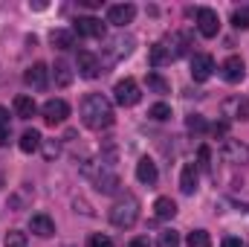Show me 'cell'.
<instances>
[{
	"label": "cell",
	"mask_w": 249,
	"mask_h": 247,
	"mask_svg": "<svg viewBox=\"0 0 249 247\" xmlns=\"http://www.w3.org/2000/svg\"><path fill=\"white\" fill-rule=\"evenodd\" d=\"M41 143H44V140H41V134H38L35 128H29V131H23V134H20V143H18V145H20V151H23V154H32V151H38V148H41Z\"/></svg>",
	"instance_id": "obj_19"
},
{
	"label": "cell",
	"mask_w": 249,
	"mask_h": 247,
	"mask_svg": "<svg viewBox=\"0 0 249 247\" xmlns=\"http://www.w3.org/2000/svg\"><path fill=\"white\" fill-rule=\"evenodd\" d=\"M212 134H214V137H223V134H226V123H214L212 125Z\"/></svg>",
	"instance_id": "obj_36"
},
{
	"label": "cell",
	"mask_w": 249,
	"mask_h": 247,
	"mask_svg": "<svg viewBox=\"0 0 249 247\" xmlns=\"http://www.w3.org/2000/svg\"><path fill=\"white\" fill-rule=\"evenodd\" d=\"M148 117H151L154 123H165V120H171V108H168L165 102H157V105H151Z\"/></svg>",
	"instance_id": "obj_25"
},
{
	"label": "cell",
	"mask_w": 249,
	"mask_h": 247,
	"mask_svg": "<svg viewBox=\"0 0 249 247\" xmlns=\"http://www.w3.org/2000/svg\"><path fill=\"white\" fill-rule=\"evenodd\" d=\"M136 218H139V201L133 195L116 198V204L110 206V224L119 227V230H127V227L136 224Z\"/></svg>",
	"instance_id": "obj_2"
},
{
	"label": "cell",
	"mask_w": 249,
	"mask_h": 247,
	"mask_svg": "<svg viewBox=\"0 0 249 247\" xmlns=\"http://www.w3.org/2000/svg\"><path fill=\"white\" fill-rule=\"evenodd\" d=\"M87 247H113V242H110L107 236H102V233H93V236L87 239Z\"/></svg>",
	"instance_id": "obj_30"
},
{
	"label": "cell",
	"mask_w": 249,
	"mask_h": 247,
	"mask_svg": "<svg viewBox=\"0 0 249 247\" xmlns=\"http://www.w3.org/2000/svg\"><path fill=\"white\" fill-rule=\"evenodd\" d=\"M220 247H244V245H241V239L229 236V239H223V245H220Z\"/></svg>",
	"instance_id": "obj_37"
},
{
	"label": "cell",
	"mask_w": 249,
	"mask_h": 247,
	"mask_svg": "<svg viewBox=\"0 0 249 247\" xmlns=\"http://www.w3.org/2000/svg\"><path fill=\"white\" fill-rule=\"evenodd\" d=\"M113 93H116V102H119L122 108H133V105L142 99V93H139V84H136L133 79H122V82H116Z\"/></svg>",
	"instance_id": "obj_3"
},
{
	"label": "cell",
	"mask_w": 249,
	"mask_h": 247,
	"mask_svg": "<svg viewBox=\"0 0 249 247\" xmlns=\"http://www.w3.org/2000/svg\"><path fill=\"white\" fill-rule=\"evenodd\" d=\"M186 125H188V131H206V120L203 117H188Z\"/></svg>",
	"instance_id": "obj_32"
},
{
	"label": "cell",
	"mask_w": 249,
	"mask_h": 247,
	"mask_svg": "<svg viewBox=\"0 0 249 247\" xmlns=\"http://www.w3.org/2000/svg\"><path fill=\"white\" fill-rule=\"evenodd\" d=\"M53 76H55V84H58V87H67V84L72 82V70H70V64L67 62H55Z\"/></svg>",
	"instance_id": "obj_23"
},
{
	"label": "cell",
	"mask_w": 249,
	"mask_h": 247,
	"mask_svg": "<svg viewBox=\"0 0 249 247\" xmlns=\"http://www.w3.org/2000/svg\"><path fill=\"white\" fill-rule=\"evenodd\" d=\"M23 82L29 84V87H35V90H44L47 84H50V67L41 62H35L26 73H23Z\"/></svg>",
	"instance_id": "obj_9"
},
{
	"label": "cell",
	"mask_w": 249,
	"mask_h": 247,
	"mask_svg": "<svg viewBox=\"0 0 249 247\" xmlns=\"http://www.w3.org/2000/svg\"><path fill=\"white\" fill-rule=\"evenodd\" d=\"M220 73H223V79H226L229 84H238V82L247 76V67L241 62V56H229V59L223 62V67H220Z\"/></svg>",
	"instance_id": "obj_13"
},
{
	"label": "cell",
	"mask_w": 249,
	"mask_h": 247,
	"mask_svg": "<svg viewBox=\"0 0 249 247\" xmlns=\"http://www.w3.org/2000/svg\"><path fill=\"white\" fill-rule=\"evenodd\" d=\"M160 247H180V233H177V230L160 233Z\"/></svg>",
	"instance_id": "obj_28"
},
{
	"label": "cell",
	"mask_w": 249,
	"mask_h": 247,
	"mask_svg": "<svg viewBox=\"0 0 249 247\" xmlns=\"http://www.w3.org/2000/svg\"><path fill=\"white\" fill-rule=\"evenodd\" d=\"M127 247H151V242H148L145 236H136V239H130V245Z\"/></svg>",
	"instance_id": "obj_35"
},
{
	"label": "cell",
	"mask_w": 249,
	"mask_h": 247,
	"mask_svg": "<svg viewBox=\"0 0 249 247\" xmlns=\"http://www.w3.org/2000/svg\"><path fill=\"white\" fill-rule=\"evenodd\" d=\"M133 18H136V6L133 3H116V6L107 9V23H113V26H127Z\"/></svg>",
	"instance_id": "obj_10"
},
{
	"label": "cell",
	"mask_w": 249,
	"mask_h": 247,
	"mask_svg": "<svg viewBox=\"0 0 249 247\" xmlns=\"http://www.w3.org/2000/svg\"><path fill=\"white\" fill-rule=\"evenodd\" d=\"M197 184H200V169H197V163H186L183 172H180V189H183V195H194V192H197Z\"/></svg>",
	"instance_id": "obj_14"
},
{
	"label": "cell",
	"mask_w": 249,
	"mask_h": 247,
	"mask_svg": "<svg viewBox=\"0 0 249 247\" xmlns=\"http://www.w3.org/2000/svg\"><path fill=\"white\" fill-rule=\"evenodd\" d=\"M186 245L188 247H212V236L206 230H194V233H188Z\"/></svg>",
	"instance_id": "obj_24"
},
{
	"label": "cell",
	"mask_w": 249,
	"mask_h": 247,
	"mask_svg": "<svg viewBox=\"0 0 249 247\" xmlns=\"http://www.w3.org/2000/svg\"><path fill=\"white\" fill-rule=\"evenodd\" d=\"M72 41H75V32L72 29H53V35H50V44L55 50H70Z\"/></svg>",
	"instance_id": "obj_20"
},
{
	"label": "cell",
	"mask_w": 249,
	"mask_h": 247,
	"mask_svg": "<svg viewBox=\"0 0 249 247\" xmlns=\"http://www.w3.org/2000/svg\"><path fill=\"white\" fill-rule=\"evenodd\" d=\"M133 38L130 35H116V38H110L107 41V47H105V53H107V62H122L127 59L130 53H133Z\"/></svg>",
	"instance_id": "obj_6"
},
{
	"label": "cell",
	"mask_w": 249,
	"mask_h": 247,
	"mask_svg": "<svg viewBox=\"0 0 249 247\" xmlns=\"http://www.w3.org/2000/svg\"><path fill=\"white\" fill-rule=\"evenodd\" d=\"M81 3H84L87 9H96V6H102V0H81Z\"/></svg>",
	"instance_id": "obj_40"
},
{
	"label": "cell",
	"mask_w": 249,
	"mask_h": 247,
	"mask_svg": "<svg viewBox=\"0 0 249 247\" xmlns=\"http://www.w3.org/2000/svg\"><path fill=\"white\" fill-rule=\"evenodd\" d=\"M72 32L75 35H84V38H105V23L99 21V18H78L75 21V26H72Z\"/></svg>",
	"instance_id": "obj_8"
},
{
	"label": "cell",
	"mask_w": 249,
	"mask_h": 247,
	"mask_svg": "<svg viewBox=\"0 0 249 247\" xmlns=\"http://www.w3.org/2000/svg\"><path fill=\"white\" fill-rule=\"evenodd\" d=\"M6 247H29L26 233H20V230H9V233H6Z\"/></svg>",
	"instance_id": "obj_27"
},
{
	"label": "cell",
	"mask_w": 249,
	"mask_h": 247,
	"mask_svg": "<svg viewBox=\"0 0 249 247\" xmlns=\"http://www.w3.org/2000/svg\"><path fill=\"white\" fill-rule=\"evenodd\" d=\"M41 114H44V120L50 125H61L64 120L70 117V105H67L64 99H50V102H44Z\"/></svg>",
	"instance_id": "obj_7"
},
{
	"label": "cell",
	"mask_w": 249,
	"mask_h": 247,
	"mask_svg": "<svg viewBox=\"0 0 249 247\" xmlns=\"http://www.w3.org/2000/svg\"><path fill=\"white\" fill-rule=\"evenodd\" d=\"M220 154H223V160L232 163V166H244V163H249V145L241 143V140H226L223 148H220Z\"/></svg>",
	"instance_id": "obj_5"
},
{
	"label": "cell",
	"mask_w": 249,
	"mask_h": 247,
	"mask_svg": "<svg viewBox=\"0 0 249 247\" xmlns=\"http://www.w3.org/2000/svg\"><path fill=\"white\" fill-rule=\"evenodd\" d=\"M9 140H12L9 125H0V148H6V145H9Z\"/></svg>",
	"instance_id": "obj_34"
},
{
	"label": "cell",
	"mask_w": 249,
	"mask_h": 247,
	"mask_svg": "<svg viewBox=\"0 0 249 247\" xmlns=\"http://www.w3.org/2000/svg\"><path fill=\"white\" fill-rule=\"evenodd\" d=\"M157 178H160V172H157V163L151 160V157H142L139 163H136V181L145 186H154L157 184Z\"/></svg>",
	"instance_id": "obj_16"
},
{
	"label": "cell",
	"mask_w": 249,
	"mask_h": 247,
	"mask_svg": "<svg viewBox=\"0 0 249 247\" xmlns=\"http://www.w3.org/2000/svg\"><path fill=\"white\" fill-rule=\"evenodd\" d=\"M154 209H157V218H174L177 215V204L171 198H157Z\"/></svg>",
	"instance_id": "obj_22"
},
{
	"label": "cell",
	"mask_w": 249,
	"mask_h": 247,
	"mask_svg": "<svg viewBox=\"0 0 249 247\" xmlns=\"http://www.w3.org/2000/svg\"><path fill=\"white\" fill-rule=\"evenodd\" d=\"M113 120H116V114H113V105H110L107 96L87 93L81 99V123L87 125L90 131H105V128L113 125Z\"/></svg>",
	"instance_id": "obj_1"
},
{
	"label": "cell",
	"mask_w": 249,
	"mask_h": 247,
	"mask_svg": "<svg viewBox=\"0 0 249 247\" xmlns=\"http://www.w3.org/2000/svg\"><path fill=\"white\" fill-rule=\"evenodd\" d=\"M75 67H78V73H81L84 79H99V73H102V62H99L93 53H87V50H81V53H78Z\"/></svg>",
	"instance_id": "obj_12"
},
{
	"label": "cell",
	"mask_w": 249,
	"mask_h": 247,
	"mask_svg": "<svg viewBox=\"0 0 249 247\" xmlns=\"http://www.w3.org/2000/svg\"><path fill=\"white\" fill-rule=\"evenodd\" d=\"M148 87H151L154 93H168V90H171V84H168L160 73H148Z\"/></svg>",
	"instance_id": "obj_26"
},
{
	"label": "cell",
	"mask_w": 249,
	"mask_h": 247,
	"mask_svg": "<svg viewBox=\"0 0 249 247\" xmlns=\"http://www.w3.org/2000/svg\"><path fill=\"white\" fill-rule=\"evenodd\" d=\"M6 123H9V111L0 105V125H6Z\"/></svg>",
	"instance_id": "obj_39"
},
{
	"label": "cell",
	"mask_w": 249,
	"mask_h": 247,
	"mask_svg": "<svg viewBox=\"0 0 249 247\" xmlns=\"http://www.w3.org/2000/svg\"><path fill=\"white\" fill-rule=\"evenodd\" d=\"M232 23H235L238 29H249V6H244V9H238V12L232 15Z\"/></svg>",
	"instance_id": "obj_29"
},
{
	"label": "cell",
	"mask_w": 249,
	"mask_h": 247,
	"mask_svg": "<svg viewBox=\"0 0 249 247\" xmlns=\"http://www.w3.org/2000/svg\"><path fill=\"white\" fill-rule=\"evenodd\" d=\"M35 111H38V105L32 96H15V117L18 120H32Z\"/></svg>",
	"instance_id": "obj_17"
},
{
	"label": "cell",
	"mask_w": 249,
	"mask_h": 247,
	"mask_svg": "<svg viewBox=\"0 0 249 247\" xmlns=\"http://www.w3.org/2000/svg\"><path fill=\"white\" fill-rule=\"evenodd\" d=\"M188 44H191L188 32H177V35H171V41H168L165 47H168L171 59H180V56H186V53H188Z\"/></svg>",
	"instance_id": "obj_18"
},
{
	"label": "cell",
	"mask_w": 249,
	"mask_h": 247,
	"mask_svg": "<svg viewBox=\"0 0 249 247\" xmlns=\"http://www.w3.org/2000/svg\"><path fill=\"white\" fill-rule=\"evenodd\" d=\"M29 230H32L35 236H41V239H50V236H55V221H53L50 215L38 212V215L29 218Z\"/></svg>",
	"instance_id": "obj_15"
},
{
	"label": "cell",
	"mask_w": 249,
	"mask_h": 247,
	"mask_svg": "<svg viewBox=\"0 0 249 247\" xmlns=\"http://www.w3.org/2000/svg\"><path fill=\"white\" fill-rule=\"evenodd\" d=\"M212 73H214V59H212V56L197 53V56L191 59V79H194V82H206Z\"/></svg>",
	"instance_id": "obj_11"
},
{
	"label": "cell",
	"mask_w": 249,
	"mask_h": 247,
	"mask_svg": "<svg viewBox=\"0 0 249 247\" xmlns=\"http://www.w3.org/2000/svg\"><path fill=\"white\" fill-rule=\"evenodd\" d=\"M148 62H151V67H162V64H168L171 62L168 47H165V44H154V47L148 50Z\"/></svg>",
	"instance_id": "obj_21"
},
{
	"label": "cell",
	"mask_w": 249,
	"mask_h": 247,
	"mask_svg": "<svg viewBox=\"0 0 249 247\" xmlns=\"http://www.w3.org/2000/svg\"><path fill=\"white\" fill-rule=\"evenodd\" d=\"M44 154H47V157H55V154H58V143H50V145H47V151H44Z\"/></svg>",
	"instance_id": "obj_38"
},
{
	"label": "cell",
	"mask_w": 249,
	"mask_h": 247,
	"mask_svg": "<svg viewBox=\"0 0 249 247\" xmlns=\"http://www.w3.org/2000/svg\"><path fill=\"white\" fill-rule=\"evenodd\" d=\"M197 29H200L203 38H214V35L220 32V18H217V12L209 9V6L197 9Z\"/></svg>",
	"instance_id": "obj_4"
},
{
	"label": "cell",
	"mask_w": 249,
	"mask_h": 247,
	"mask_svg": "<svg viewBox=\"0 0 249 247\" xmlns=\"http://www.w3.org/2000/svg\"><path fill=\"white\" fill-rule=\"evenodd\" d=\"M235 117L249 120V99H238V102H235Z\"/></svg>",
	"instance_id": "obj_31"
},
{
	"label": "cell",
	"mask_w": 249,
	"mask_h": 247,
	"mask_svg": "<svg viewBox=\"0 0 249 247\" xmlns=\"http://www.w3.org/2000/svg\"><path fill=\"white\" fill-rule=\"evenodd\" d=\"M197 157H200V163H197V169H209V145H200V151H197Z\"/></svg>",
	"instance_id": "obj_33"
}]
</instances>
